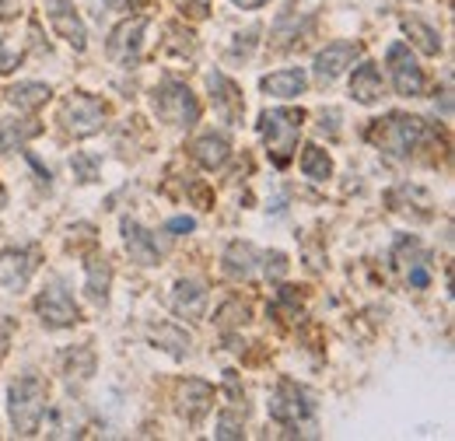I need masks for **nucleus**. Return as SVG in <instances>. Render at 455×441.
Masks as SVG:
<instances>
[{"label": "nucleus", "mask_w": 455, "mask_h": 441, "mask_svg": "<svg viewBox=\"0 0 455 441\" xmlns=\"http://www.w3.org/2000/svg\"><path fill=\"white\" fill-rule=\"evenodd\" d=\"M319 119H323V123H319V130H323V133H326V130H330V133H337V119H340V112L330 109V112H323Z\"/></svg>", "instance_id": "obj_38"}, {"label": "nucleus", "mask_w": 455, "mask_h": 441, "mask_svg": "<svg viewBox=\"0 0 455 441\" xmlns=\"http://www.w3.org/2000/svg\"><path fill=\"white\" fill-rule=\"evenodd\" d=\"M267 406H270V417H274L277 424L291 428L287 435H298V428L308 424L312 413H315L312 396L298 386V382H291V379H281V382H277V389L270 392V403H267Z\"/></svg>", "instance_id": "obj_5"}, {"label": "nucleus", "mask_w": 455, "mask_h": 441, "mask_svg": "<svg viewBox=\"0 0 455 441\" xmlns=\"http://www.w3.org/2000/svg\"><path fill=\"white\" fill-rule=\"evenodd\" d=\"M193 158H196V165L207 168V172H214V168H221L231 158V144H228L225 133H204V137H196L193 140Z\"/></svg>", "instance_id": "obj_17"}, {"label": "nucleus", "mask_w": 455, "mask_h": 441, "mask_svg": "<svg viewBox=\"0 0 455 441\" xmlns=\"http://www.w3.org/2000/svg\"><path fill=\"white\" fill-rule=\"evenodd\" d=\"M106 4H109V7H126L130 0H106Z\"/></svg>", "instance_id": "obj_42"}, {"label": "nucleus", "mask_w": 455, "mask_h": 441, "mask_svg": "<svg viewBox=\"0 0 455 441\" xmlns=\"http://www.w3.org/2000/svg\"><path fill=\"white\" fill-rule=\"evenodd\" d=\"M36 312H39L43 326H50V330H67V326H77V323H81V309L74 305L70 291L60 287V284L46 287V291L36 298Z\"/></svg>", "instance_id": "obj_7"}, {"label": "nucleus", "mask_w": 455, "mask_h": 441, "mask_svg": "<svg viewBox=\"0 0 455 441\" xmlns=\"http://www.w3.org/2000/svg\"><path fill=\"white\" fill-rule=\"evenodd\" d=\"M36 260H39L36 245H18V249L0 253V287L21 291L36 274Z\"/></svg>", "instance_id": "obj_10"}, {"label": "nucleus", "mask_w": 455, "mask_h": 441, "mask_svg": "<svg viewBox=\"0 0 455 441\" xmlns=\"http://www.w3.org/2000/svg\"><path fill=\"white\" fill-rule=\"evenodd\" d=\"M204 309H207V287L196 284V280H179L175 291H172V312L179 319L196 323L204 316Z\"/></svg>", "instance_id": "obj_15"}, {"label": "nucleus", "mask_w": 455, "mask_h": 441, "mask_svg": "<svg viewBox=\"0 0 455 441\" xmlns=\"http://www.w3.org/2000/svg\"><path fill=\"white\" fill-rule=\"evenodd\" d=\"M256 263H259V253L249 242H231L225 249V274L235 280H249L256 274Z\"/></svg>", "instance_id": "obj_21"}, {"label": "nucleus", "mask_w": 455, "mask_h": 441, "mask_svg": "<svg viewBox=\"0 0 455 441\" xmlns=\"http://www.w3.org/2000/svg\"><path fill=\"white\" fill-rule=\"evenodd\" d=\"M21 60H25L21 39H18V36H4V39H0V74H11Z\"/></svg>", "instance_id": "obj_31"}, {"label": "nucleus", "mask_w": 455, "mask_h": 441, "mask_svg": "<svg viewBox=\"0 0 455 441\" xmlns=\"http://www.w3.org/2000/svg\"><path fill=\"white\" fill-rule=\"evenodd\" d=\"M60 368H63L67 382H88L95 375V350L92 347H70L60 357Z\"/></svg>", "instance_id": "obj_23"}, {"label": "nucleus", "mask_w": 455, "mask_h": 441, "mask_svg": "<svg viewBox=\"0 0 455 441\" xmlns=\"http://www.w3.org/2000/svg\"><path fill=\"white\" fill-rule=\"evenodd\" d=\"M249 305L245 301H238V298H231L225 309L218 312V319H221V326H242V323H249Z\"/></svg>", "instance_id": "obj_34"}, {"label": "nucleus", "mask_w": 455, "mask_h": 441, "mask_svg": "<svg viewBox=\"0 0 455 441\" xmlns=\"http://www.w3.org/2000/svg\"><path fill=\"white\" fill-rule=\"evenodd\" d=\"M50 84H39V81H25V84H14V88H7V102L14 106V109H39V106H46L50 102Z\"/></svg>", "instance_id": "obj_25"}, {"label": "nucleus", "mask_w": 455, "mask_h": 441, "mask_svg": "<svg viewBox=\"0 0 455 441\" xmlns=\"http://www.w3.org/2000/svg\"><path fill=\"white\" fill-rule=\"evenodd\" d=\"M417 263H424L420 242H417L413 235H403L396 242V249H393V267H396V270H410V267H417Z\"/></svg>", "instance_id": "obj_29"}, {"label": "nucleus", "mask_w": 455, "mask_h": 441, "mask_svg": "<svg viewBox=\"0 0 455 441\" xmlns=\"http://www.w3.org/2000/svg\"><path fill=\"white\" fill-rule=\"evenodd\" d=\"M151 340H155L158 347H165L172 357H186V350H189V336H186L182 330H175L172 323L155 326V330H151Z\"/></svg>", "instance_id": "obj_28"}, {"label": "nucleus", "mask_w": 455, "mask_h": 441, "mask_svg": "<svg viewBox=\"0 0 455 441\" xmlns=\"http://www.w3.org/2000/svg\"><path fill=\"white\" fill-rule=\"evenodd\" d=\"M70 172H74V179H77V182H95V179H99V158H95V155H88V151H74V158H70Z\"/></svg>", "instance_id": "obj_33"}, {"label": "nucleus", "mask_w": 455, "mask_h": 441, "mask_svg": "<svg viewBox=\"0 0 455 441\" xmlns=\"http://www.w3.org/2000/svg\"><path fill=\"white\" fill-rule=\"evenodd\" d=\"M256 36H259V28H249L245 36H238V43H235V50H231V56H249V50H252V43H256Z\"/></svg>", "instance_id": "obj_37"}, {"label": "nucleus", "mask_w": 455, "mask_h": 441, "mask_svg": "<svg viewBox=\"0 0 455 441\" xmlns=\"http://www.w3.org/2000/svg\"><path fill=\"white\" fill-rule=\"evenodd\" d=\"M175 7L189 18H207L211 14V0H175Z\"/></svg>", "instance_id": "obj_35"}, {"label": "nucleus", "mask_w": 455, "mask_h": 441, "mask_svg": "<svg viewBox=\"0 0 455 441\" xmlns=\"http://www.w3.org/2000/svg\"><path fill=\"white\" fill-rule=\"evenodd\" d=\"M350 95L361 102V106H375L382 99V70L375 63H361L350 77Z\"/></svg>", "instance_id": "obj_19"}, {"label": "nucleus", "mask_w": 455, "mask_h": 441, "mask_svg": "<svg viewBox=\"0 0 455 441\" xmlns=\"http://www.w3.org/2000/svg\"><path fill=\"white\" fill-rule=\"evenodd\" d=\"M4 200H7V193H4V186H0V207H4Z\"/></svg>", "instance_id": "obj_43"}, {"label": "nucleus", "mask_w": 455, "mask_h": 441, "mask_svg": "<svg viewBox=\"0 0 455 441\" xmlns=\"http://www.w3.org/2000/svg\"><path fill=\"white\" fill-rule=\"evenodd\" d=\"M298 305H301V294L298 287H281L274 305H270V316H281V319H294L298 316Z\"/></svg>", "instance_id": "obj_32"}, {"label": "nucleus", "mask_w": 455, "mask_h": 441, "mask_svg": "<svg viewBox=\"0 0 455 441\" xmlns=\"http://www.w3.org/2000/svg\"><path fill=\"white\" fill-rule=\"evenodd\" d=\"M7 410H11V424L21 438L39 435L43 417H46V382L39 375H21L18 382H11Z\"/></svg>", "instance_id": "obj_1"}, {"label": "nucleus", "mask_w": 455, "mask_h": 441, "mask_svg": "<svg viewBox=\"0 0 455 441\" xmlns=\"http://www.w3.org/2000/svg\"><path fill=\"white\" fill-rule=\"evenodd\" d=\"M357 53H361L357 43H333V46H326L323 53L315 56V74H319V81H337L343 70L357 60Z\"/></svg>", "instance_id": "obj_16"}, {"label": "nucleus", "mask_w": 455, "mask_h": 441, "mask_svg": "<svg viewBox=\"0 0 455 441\" xmlns=\"http://www.w3.org/2000/svg\"><path fill=\"white\" fill-rule=\"evenodd\" d=\"M207 84H211L214 109L221 112V119H225V123H238V119H242V112H245V102H242L238 84H235L231 77H225L221 70H214V74L207 77Z\"/></svg>", "instance_id": "obj_13"}, {"label": "nucleus", "mask_w": 455, "mask_h": 441, "mask_svg": "<svg viewBox=\"0 0 455 441\" xmlns=\"http://www.w3.org/2000/svg\"><path fill=\"white\" fill-rule=\"evenodd\" d=\"M235 7H242V11H256V7H263V4H270V0H231Z\"/></svg>", "instance_id": "obj_40"}, {"label": "nucleus", "mask_w": 455, "mask_h": 441, "mask_svg": "<svg viewBox=\"0 0 455 441\" xmlns=\"http://www.w3.org/2000/svg\"><path fill=\"white\" fill-rule=\"evenodd\" d=\"M60 123L74 133V137H92L102 130L106 123V102L88 95V92H70L60 102Z\"/></svg>", "instance_id": "obj_6"}, {"label": "nucleus", "mask_w": 455, "mask_h": 441, "mask_svg": "<svg viewBox=\"0 0 455 441\" xmlns=\"http://www.w3.org/2000/svg\"><path fill=\"white\" fill-rule=\"evenodd\" d=\"M196 228V220L193 218H172L169 220V231H193Z\"/></svg>", "instance_id": "obj_39"}, {"label": "nucleus", "mask_w": 455, "mask_h": 441, "mask_svg": "<svg viewBox=\"0 0 455 441\" xmlns=\"http://www.w3.org/2000/svg\"><path fill=\"white\" fill-rule=\"evenodd\" d=\"M305 126V109H267L259 116V137L267 140V155L277 168H287L298 137Z\"/></svg>", "instance_id": "obj_3"}, {"label": "nucleus", "mask_w": 455, "mask_h": 441, "mask_svg": "<svg viewBox=\"0 0 455 441\" xmlns=\"http://www.w3.org/2000/svg\"><path fill=\"white\" fill-rule=\"evenodd\" d=\"M109 284H113V267L106 260H88V280H84V291L95 305H106L109 301Z\"/></svg>", "instance_id": "obj_24"}, {"label": "nucleus", "mask_w": 455, "mask_h": 441, "mask_svg": "<svg viewBox=\"0 0 455 441\" xmlns=\"http://www.w3.org/2000/svg\"><path fill=\"white\" fill-rule=\"evenodd\" d=\"M39 133H43V123L39 119H4L0 123V151L11 155L21 144H28L32 137H39Z\"/></svg>", "instance_id": "obj_20"}, {"label": "nucleus", "mask_w": 455, "mask_h": 441, "mask_svg": "<svg viewBox=\"0 0 455 441\" xmlns=\"http://www.w3.org/2000/svg\"><path fill=\"white\" fill-rule=\"evenodd\" d=\"M4 18H11V7H7V0H0V21Z\"/></svg>", "instance_id": "obj_41"}, {"label": "nucleus", "mask_w": 455, "mask_h": 441, "mask_svg": "<svg viewBox=\"0 0 455 441\" xmlns=\"http://www.w3.org/2000/svg\"><path fill=\"white\" fill-rule=\"evenodd\" d=\"M263 263H267V277H274V280H281V277L287 274L284 253H267V256H263Z\"/></svg>", "instance_id": "obj_36"}, {"label": "nucleus", "mask_w": 455, "mask_h": 441, "mask_svg": "<svg viewBox=\"0 0 455 441\" xmlns=\"http://www.w3.org/2000/svg\"><path fill=\"white\" fill-rule=\"evenodd\" d=\"M151 106L158 112V119H165L169 126H193L200 119V102L196 95L182 84V81H172L165 77L155 92H151Z\"/></svg>", "instance_id": "obj_4"}, {"label": "nucleus", "mask_w": 455, "mask_h": 441, "mask_svg": "<svg viewBox=\"0 0 455 441\" xmlns=\"http://www.w3.org/2000/svg\"><path fill=\"white\" fill-rule=\"evenodd\" d=\"M403 28H406V36L420 46V53H427V56L442 53V39H438V32H435L431 25H424L420 18H403Z\"/></svg>", "instance_id": "obj_26"}, {"label": "nucleus", "mask_w": 455, "mask_h": 441, "mask_svg": "<svg viewBox=\"0 0 455 441\" xmlns=\"http://www.w3.org/2000/svg\"><path fill=\"white\" fill-rule=\"evenodd\" d=\"M211 403H214V386H211V382H204V379H186V382L179 386V413H182L189 424H196V421L211 410Z\"/></svg>", "instance_id": "obj_14"}, {"label": "nucleus", "mask_w": 455, "mask_h": 441, "mask_svg": "<svg viewBox=\"0 0 455 441\" xmlns=\"http://www.w3.org/2000/svg\"><path fill=\"white\" fill-rule=\"evenodd\" d=\"M301 172H305L308 179L323 182V179H330V175H333V162H330V155H326L323 148L308 144V148H305V155H301Z\"/></svg>", "instance_id": "obj_27"}, {"label": "nucleus", "mask_w": 455, "mask_h": 441, "mask_svg": "<svg viewBox=\"0 0 455 441\" xmlns=\"http://www.w3.org/2000/svg\"><path fill=\"white\" fill-rule=\"evenodd\" d=\"M386 60H389V70H393V84H396L399 95H406V99H417V95H424V70H420V63L413 60L410 46H403V43H393Z\"/></svg>", "instance_id": "obj_9"}, {"label": "nucleus", "mask_w": 455, "mask_h": 441, "mask_svg": "<svg viewBox=\"0 0 455 441\" xmlns=\"http://www.w3.org/2000/svg\"><path fill=\"white\" fill-rule=\"evenodd\" d=\"M259 88L267 95H277V99H294L308 88V77H305V70H277V74H267L259 81Z\"/></svg>", "instance_id": "obj_22"}, {"label": "nucleus", "mask_w": 455, "mask_h": 441, "mask_svg": "<svg viewBox=\"0 0 455 441\" xmlns=\"http://www.w3.org/2000/svg\"><path fill=\"white\" fill-rule=\"evenodd\" d=\"M46 14H50L53 28L60 32V39H67L77 53L88 46V28H84L81 14L74 11V0H46Z\"/></svg>", "instance_id": "obj_11"}, {"label": "nucleus", "mask_w": 455, "mask_h": 441, "mask_svg": "<svg viewBox=\"0 0 455 441\" xmlns=\"http://www.w3.org/2000/svg\"><path fill=\"white\" fill-rule=\"evenodd\" d=\"M144 32H148V14L126 18V21H119L113 28V36H109V56H113L119 67H137L140 46H144Z\"/></svg>", "instance_id": "obj_8"}, {"label": "nucleus", "mask_w": 455, "mask_h": 441, "mask_svg": "<svg viewBox=\"0 0 455 441\" xmlns=\"http://www.w3.org/2000/svg\"><path fill=\"white\" fill-rule=\"evenodd\" d=\"M368 140L393 155V158H406L420 140H427V123L420 116H406V112H393L386 119H375L368 126Z\"/></svg>", "instance_id": "obj_2"}, {"label": "nucleus", "mask_w": 455, "mask_h": 441, "mask_svg": "<svg viewBox=\"0 0 455 441\" xmlns=\"http://www.w3.org/2000/svg\"><path fill=\"white\" fill-rule=\"evenodd\" d=\"M123 242H126L130 260H133V263H140V267H155V263L162 260L158 238H155V235H151L144 224H137L133 218L123 220Z\"/></svg>", "instance_id": "obj_12"}, {"label": "nucleus", "mask_w": 455, "mask_h": 441, "mask_svg": "<svg viewBox=\"0 0 455 441\" xmlns=\"http://www.w3.org/2000/svg\"><path fill=\"white\" fill-rule=\"evenodd\" d=\"M242 421H245V406L242 410H225L221 417H218V424H214V438H242L245 431H242Z\"/></svg>", "instance_id": "obj_30"}, {"label": "nucleus", "mask_w": 455, "mask_h": 441, "mask_svg": "<svg viewBox=\"0 0 455 441\" xmlns=\"http://www.w3.org/2000/svg\"><path fill=\"white\" fill-rule=\"evenodd\" d=\"M312 18L308 14H298V11H284L281 18H277V25H274V46L277 50H291V46H298V43H305V36L312 32Z\"/></svg>", "instance_id": "obj_18"}]
</instances>
